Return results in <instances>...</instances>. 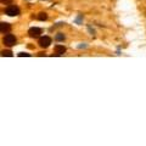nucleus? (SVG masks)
Instances as JSON below:
<instances>
[{
    "label": "nucleus",
    "instance_id": "9d476101",
    "mask_svg": "<svg viewBox=\"0 0 146 146\" xmlns=\"http://www.w3.org/2000/svg\"><path fill=\"white\" fill-rule=\"evenodd\" d=\"M11 3H12V0H1V4H5V5H9Z\"/></svg>",
    "mask_w": 146,
    "mask_h": 146
},
{
    "label": "nucleus",
    "instance_id": "9b49d317",
    "mask_svg": "<svg viewBox=\"0 0 146 146\" xmlns=\"http://www.w3.org/2000/svg\"><path fill=\"white\" fill-rule=\"evenodd\" d=\"M18 56L22 57V56H29V54H25V52H21V54H18Z\"/></svg>",
    "mask_w": 146,
    "mask_h": 146
},
{
    "label": "nucleus",
    "instance_id": "1a4fd4ad",
    "mask_svg": "<svg viewBox=\"0 0 146 146\" xmlns=\"http://www.w3.org/2000/svg\"><path fill=\"white\" fill-rule=\"evenodd\" d=\"M56 39L57 40H63V39H65V35H63V34H58V35H56Z\"/></svg>",
    "mask_w": 146,
    "mask_h": 146
},
{
    "label": "nucleus",
    "instance_id": "20e7f679",
    "mask_svg": "<svg viewBox=\"0 0 146 146\" xmlns=\"http://www.w3.org/2000/svg\"><path fill=\"white\" fill-rule=\"evenodd\" d=\"M28 34H29V36L31 38H38V36L42 34V29L40 28H31L29 31H28Z\"/></svg>",
    "mask_w": 146,
    "mask_h": 146
},
{
    "label": "nucleus",
    "instance_id": "0eeeda50",
    "mask_svg": "<svg viewBox=\"0 0 146 146\" xmlns=\"http://www.w3.org/2000/svg\"><path fill=\"white\" fill-rule=\"evenodd\" d=\"M46 18H48V15L45 12H40L38 15V20H40V21H45Z\"/></svg>",
    "mask_w": 146,
    "mask_h": 146
},
{
    "label": "nucleus",
    "instance_id": "7ed1b4c3",
    "mask_svg": "<svg viewBox=\"0 0 146 146\" xmlns=\"http://www.w3.org/2000/svg\"><path fill=\"white\" fill-rule=\"evenodd\" d=\"M50 44H51V38L50 36H42V38H39V45L42 48H48Z\"/></svg>",
    "mask_w": 146,
    "mask_h": 146
},
{
    "label": "nucleus",
    "instance_id": "f257e3e1",
    "mask_svg": "<svg viewBox=\"0 0 146 146\" xmlns=\"http://www.w3.org/2000/svg\"><path fill=\"white\" fill-rule=\"evenodd\" d=\"M5 13L9 16H17V15H20V9L15 5H10L5 9Z\"/></svg>",
    "mask_w": 146,
    "mask_h": 146
},
{
    "label": "nucleus",
    "instance_id": "39448f33",
    "mask_svg": "<svg viewBox=\"0 0 146 146\" xmlns=\"http://www.w3.org/2000/svg\"><path fill=\"white\" fill-rule=\"evenodd\" d=\"M10 29H11V26L6 23V22H1V23H0V32H1L3 34L4 33L7 34L9 32H10Z\"/></svg>",
    "mask_w": 146,
    "mask_h": 146
},
{
    "label": "nucleus",
    "instance_id": "423d86ee",
    "mask_svg": "<svg viewBox=\"0 0 146 146\" xmlns=\"http://www.w3.org/2000/svg\"><path fill=\"white\" fill-rule=\"evenodd\" d=\"M55 52H56V55L60 56V55L66 52V48L63 46V45H56V46H55Z\"/></svg>",
    "mask_w": 146,
    "mask_h": 146
},
{
    "label": "nucleus",
    "instance_id": "f03ea898",
    "mask_svg": "<svg viewBox=\"0 0 146 146\" xmlns=\"http://www.w3.org/2000/svg\"><path fill=\"white\" fill-rule=\"evenodd\" d=\"M4 44L7 45V46H13L16 44V36L12 34H6L5 38H4Z\"/></svg>",
    "mask_w": 146,
    "mask_h": 146
},
{
    "label": "nucleus",
    "instance_id": "6e6552de",
    "mask_svg": "<svg viewBox=\"0 0 146 146\" xmlns=\"http://www.w3.org/2000/svg\"><path fill=\"white\" fill-rule=\"evenodd\" d=\"M1 56H12V52L10 51V50H7V51H3Z\"/></svg>",
    "mask_w": 146,
    "mask_h": 146
}]
</instances>
